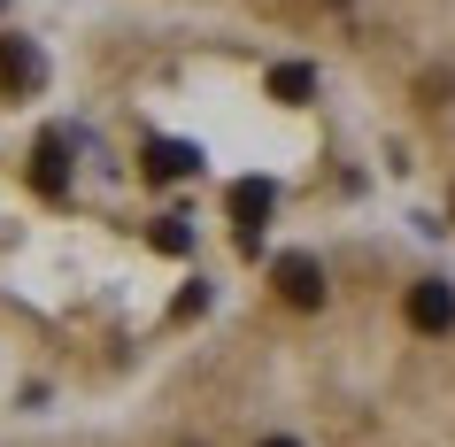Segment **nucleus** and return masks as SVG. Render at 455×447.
I'll return each instance as SVG.
<instances>
[{
    "label": "nucleus",
    "mask_w": 455,
    "mask_h": 447,
    "mask_svg": "<svg viewBox=\"0 0 455 447\" xmlns=\"http://www.w3.org/2000/svg\"><path fill=\"white\" fill-rule=\"evenodd\" d=\"M293 447H455V262L394 232L293 239L240 293Z\"/></svg>",
    "instance_id": "obj_1"
},
{
    "label": "nucleus",
    "mask_w": 455,
    "mask_h": 447,
    "mask_svg": "<svg viewBox=\"0 0 455 447\" xmlns=\"http://www.w3.org/2000/svg\"><path fill=\"white\" fill-rule=\"evenodd\" d=\"M355 62L386 140L440 186L455 224V0H309Z\"/></svg>",
    "instance_id": "obj_2"
}]
</instances>
